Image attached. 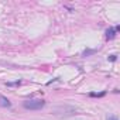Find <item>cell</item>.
<instances>
[{"label": "cell", "mask_w": 120, "mask_h": 120, "mask_svg": "<svg viewBox=\"0 0 120 120\" xmlns=\"http://www.w3.org/2000/svg\"><path fill=\"white\" fill-rule=\"evenodd\" d=\"M44 105H45V102L42 99H30L23 103L24 109H27V110H40L44 107Z\"/></svg>", "instance_id": "cell-1"}, {"label": "cell", "mask_w": 120, "mask_h": 120, "mask_svg": "<svg viewBox=\"0 0 120 120\" xmlns=\"http://www.w3.org/2000/svg\"><path fill=\"white\" fill-rule=\"evenodd\" d=\"M0 106H2V107H10L11 106V102L7 98H4L3 95H0Z\"/></svg>", "instance_id": "cell-2"}, {"label": "cell", "mask_w": 120, "mask_h": 120, "mask_svg": "<svg viewBox=\"0 0 120 120\" xmlns=\"http://www.w3.org/2000/svg\"><path fill=\"white\" fill-rule=\"evenodd\" d=\"M114 35H116V30H114V28H109V30H106V38H107V40L114 38Z\"/></svg>", "instance_id": "cell-3"}, {"label": "cell", "mask_w": 120, "mask_h": 120, "mask_svg": "<svg viewBox=\"0 0 120 120\" xmlns=\"http://www.w3.org/2000/svg\"><path fill=\"white\" fill-rule=\"evenodd\" d=\"M105 95V92H102V93H89V96H92V98H100V96H103Z\"/></svg>", "instance_id": "cell-4"}, {"label": "cell", "mask_w": 120, "mask_h": 120, "mask_svg": "<svg viewBox=\"0 0 120 120\" xmlns=\"http://www.w3.org/2000/svg\"><path fill=\"white\" fill-rule=\"evenodd\" d=\"M117 59V55L116 54H113V55H109V61H112V62H114Z\"/></svg>", "instance_id": "cell-5"}, {"label": "cell", "mask_w": 120, "mask_h": 120, "mask_svg": "<svg viewBox=\"0 0 120 120\" xmlns=\"http://www.w3.org/2000/svg\"><path fill=\"white\" fill-rule=\"evenodd\" d=\"M14 85H20V82H14V83L9 82V83H7V86H14Z\"/></svg>", "instance_id": "cell-6"}, {"label": "cell", "mask_w": 120, "mask_h": 120, "mask_svg": "<svg viewBox=\"0 0 120 120\" xmlns=\"http://www.w3.org/2000/svg\"><path fill=\"white\" fill-rule=\"evenodd\" d=\"M107 120H117V117H114V116H109Z\"/></svg>", "instance_id": "cell-7"}]
</instances>
